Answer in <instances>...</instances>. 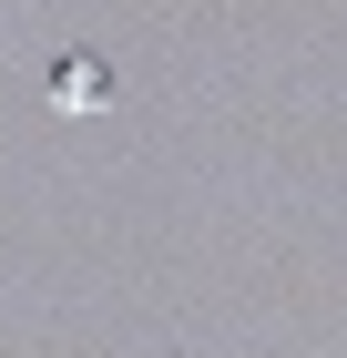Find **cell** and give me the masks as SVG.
<instances>
[{"label":"cell","mask_w":347,"mask_h":358,"mask_svg":"<svg viewBox=\"0 0 347 358\" xmlns=\"http://www.w3.org/2000/svg\"><path fill=\"white\" fill-rule=\"evenodd\" d=\"M41 92H52L61 113H103V103H112V62H103V52H61L52 72H41Z\"/></svg>","instance_id":"1"}]
</instances>
